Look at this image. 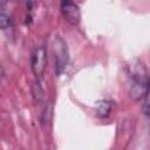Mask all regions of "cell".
Wrapping results in <instances>:
<instances>
[{
    "label": "cell",
    "instance_id": "3957f363",
    "mask_svg": "<svg viewBox=\"0 0 150 150\" xmlns=\"http://www.w3.org/2000/svg\"><path fill=\"white\" fill-rule=\"evenodd\" d=\"M32 70L33 74L40 79L42 77L46 67H47V50L45 48V46H39L35 47L33 54H32Z\"/></svg>",
    "mask_w": 150,
    "mask_h": 150
},
{
    "label": "cell",
    "instance_id": "52a82bcc",
    "mask_svg": "<svg viewBox=\"0 0 150 150\" xmlns=\"http://www.w3.org/2000/svg\"><path fill=\"white\" fill-rule=\"evenodd\" d=\"M53 112H54V105H53V102L49 101L45 105L43 111H42V115H41V123H42V125L50 124L52 118H53Z\"/></svg>",
    "mask_w": 150,
    "mask_h": 150
},
{
    "label": "cell",
    "instance_id": "8fae6325",
    "mask_svg": "<svg viewBox=\"0 0 150 150\" xmlns=\"http://www.w3.org/2000/svg\"><path fill=\"white\" fill-rule=\"evenodd\" d=\"M2 77H4V70H2V68H1V66H0V81L2 80Z\"/></svg>",
    "mask_w": 150,
    "mask_h": 150
},
{
    "label": "cell",
    "instance_id": "ba28073f",
    "mask_svg": "<svg viewBox=\"0 0 150 150\" xmlns=\"http://www.w3.org/2000/svg\"><path fill=\"white\" fill-rule=\"evenodd\" d=\"M32 95H33V97H34V100L36 102H41L43 100L45 91H43V89H42V87L40 86L39 82L33 83V86H32Z\"/></svg>",
    "mask_w": 150,
    "mask_h": 150
},
{
    "label": "cell",
    "instance_id": "6da1fadb",
    "mask_svg": "<svg viewBox=\"0 0 150 150\" xmlns=\"http://www.w3.org/2000/svg\"><path fill=\"white\" fill-rule=\"evenodd\" d=\"M53 53L55 59V74L59 76L66 70V67L69 61V52H68L67 43L60 35L54 38Z\"/></svg>",
    "mask_w": 150,
    "mask_h": 150
},
{
    "label": "cell",
    "instance_id": "7a4b0ae2",
    "mask_svg": "<svg viewBox=\"0 0 150 150\" xmlns=\"http://www.w3.org/2000/svg\"><path fill=\"white\" fill-rule=\"evenodd\" d=\"M61 14L63 19L71 26H76L81 21L80 7L73 0H61Z\"/></svg>",
    "mask_w": 150,
    "mask_h": 150
},
{
    "label": "cell",
    "instance_id": "9c48e42d",
    "mask_svg": "<svg viewBox=\"0 0 150 150\" xmlns=\"http://www.w3.org/2000/svg\"><path fill=\"white\" fill-rule=\"evenodd\" d=\"M11 25V18L0 8V29H6Z\"/></svg>",
    "mask_w": 150,
    "mask_h": 150
},
{
    "label": "cell",
    "instance_id": "8992f818",
    "mask_svg": "<svg viewBox=\"0 0 150 150\" xmlns=\"http://www.w3.org/2000/svg\"><path fill=\"white\" fill-rule=\"evenodd\" d=\"M112 109V103L108 100H101L96 104V115L100 118H107Z\"/></svg>",
    "mask_w": 150,
    "mask_h": 150
},
{
    "label": "cell",
    "instance_id": "30bf717a",
    "mask_svg": "<svg viewBox=\"0 0 150 150\" xmlns=\"http://www.w3.org/2000/svg\"><path fill=\"white\" fill-rule=\"evenodd\" d=\"M143 111H144V114L145 115H148L149 114V109H148V105H149V97H148V94L144 96V98H143Z\"/></svg>",
    "mask_w": 150,
    "mask_h": 150
},
{
    "label": "cell",
    "instance_id": "5b68a950",
    "mask_svg": "<svg viewBox=\"0 0 150 150\" xmlns=\"http://www.w3.org/2000/svg\"><path fill=\"white\" fill-rule=\"evenodd\" d=\"M149 94V82H132L129 89V96L134 101H142Z\"/></svg>",
    "mask_w": 150,
    "mask_h": 150
},
{
    "label": "cell",
    "instance_id": "277c9868",
    "mask_svg": "<svg viewBox=\"0 0 150 150\" xmlns=\"http://www.w3.org/2000/svg\"><path fill=\"white\" fill-rule=\"evenodd\" d=\"M127 71L132 82H149L148 69L145 64L139 60H134L127 67Z\"/></svg>",
    "mask_w": 150,
    "mask_h": 150
}]
</instances>
